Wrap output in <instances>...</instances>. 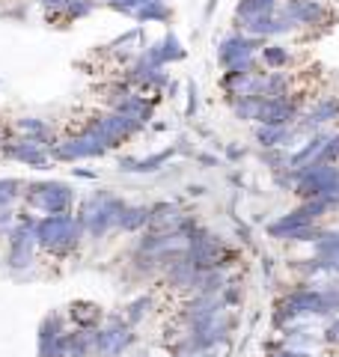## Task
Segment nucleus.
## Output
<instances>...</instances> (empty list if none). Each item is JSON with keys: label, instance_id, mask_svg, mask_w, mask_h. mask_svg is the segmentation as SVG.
I'll return each mask as SVG.
<instances>
[{"label": "nucleus", "instance_id": "f257e3e1", "mask_svg": "<svg viewBox=\"0 0 339 357\" xmlns=\"http://www.w3.org/2000/svg\"><path fill=\"white\" fill-rule=\"evenodd\" d=\"M93 337V357H126L137 345V333L126 316H107L105 325L89 331Z\"/></svg>", "mask_w": 339, "mask_h": 357}, {"label": "nucleus", "instance_id": "f03ea898", "mask_svg": "<svg viewBox=\"0 0 339 357\" xmlns=\"http://www.w3.org/2000/svg\"><path fill=\"white\" fill-rule=\"evenodd\" d=\"M81 220H75L72 215H48L36 220V244L48 253H69L81 238Z\"/></svg>", "mask_w": 339, "mask_h": 357}, {"label": "nucleus", "instance_id": "7ed1b4c3", "mask_svg": "<svg viewBox=\"0 0 339 357\" xmlns=\"http://www.w3.org/2000/svg\"><path fill=\"white\" fill-rule=\"evenodd\" d=\"M72 188L63 185V182H42V185H30L27 191V203L36 206L42 211H48V215H66L72 206Z\"/></svg>", "mask_w": 339, "mask_h": 357}, {"label": "nucleus", "instance_id": "20e7f679", "mask_svg": "<svg viewBox=\"0 0 339 357\" xmlns=\"http://www.w3.org/2000/svg\"><path fill=\"white\" fill-rule=\"evenodd\" d=\"M66 319L60 312H51V316L42 319L39 325V345L36 351L39 357H66Z\"/></svg>", "mask_w": 339, "mask_h": 357}, {"label": "nucleus", "instance_id": "39448f33", "mask_svg": "<svg viewBox=\"0 0 339 357\" xmlns=\"http://www.w3.org/2000/svg\"><path fill=\"white\" fill-rule=\"evenodd\" d=\"M105 143H101L96 134L81 131L77 137H69L54 146V158L60 161H77V158H96V155H105Z\"/></svg>", "mask_w": 339, "mask_h": 357}, {"label": "nucleus", "instance_id": "423d86ee", "mask_svg": "<svg viewBox=\"0 0 339 357\" xmlns=\"http://www.w3.org/2000/svg\"><path fill=\"white\" fill-rule=\"evenodd\" d=\"M253 51H256V39H247V36H232L220 45L218 57L226 69H235V66H241L247 60H253Z\"/></svg>", "mask_w": 339, "mask_h": 357}, {"label": "nucleus", "instance_id": "0eeeda50", "mask_svg": "<svg viewBox=\"0 0 339 357\" xmlns=\"http://www.w3.org/2000/svg\"><path fill=\"white\" fill-rule=\"evenodd\" d=\"M280 337L289 349H301V351H312L315 345H322V333H315L310 328V321H295V325L282 328Z\"/></svg>", "mask_w": 339, "mask_h": 357}, {"label": "nucleus", "instance_id": "6e6552de", "mask_svg": "<svg viewBox=\"0 0 339 357\" xmlns=\"http://www.w3.org/2000/svg\"><path fill=\"white\" fill-rule=\"evenodd\" d=\"M3 152H6V158L24 161V164H33V167H42L45 161H48V152H45V146H42V143H36V140H30V137H21L15 143H9Z\"/></svg>", "mask_w": 339, "mask_h": 357}, {"label": "nucleus", "instance_id": "1a4fd4ad", "mask_svg": "<svg viewBox=\"0 0 339 357\" xmlns=\"http://www.w3.org/2000/svg\"><path fill=\"white\" fill-rule=\"evenodd\" d=\"M69 319L75 328L81 331H96L101 328V321H105V312H101L98 304H89V301H75L69 307Z\"/></svg>", "mask_w": 339, "mask_h": 357}, {"label": "nucleus", "instance_id": "9d476101", "mask_svg": "<svg viewBox=\"0 0 339 357\" xmlns=\"http://www.w3.org/2000/svg\"><path fill=\"white\" fill-rule=\"evenodd\" d=\"M66 357H93V337H89V331H81V328L66 331Z\"/></svg>", "mask_w": 339, "mask_h": 357}, {"label": "nucleus", "instance_id": "9b49d317", "mask_svg": "<svg viewBox=\"0 0 339 357\" xmlns=\"http://www.w3.org/2000/svg\"><path fill=\"white\" fill-rule=\"evenodd\" d=\"M315 256L339 262V229H324V236L315 241Z\"/></svg>", "mask_w": 339, "mask_h": 357}, {"label": "nucleus", "instance_id": "f8f14e48", "mask_svg": "<svg viewBox=\"0 0 339 357\" xmlns=\"http://www.w3.org/2000/svg\"><path fill=\"white\" fill-rule=\"evenodd\" d=\"M152 220V211L149 208H122V215H119V220H116V227H122V229H140V227H146V223Z\"/></svg>", "mask_w": 339, "mask_h": 357}, {"label": "nucleus", "instance_id": "ddd939ff", "mask_svg": "<svg viewBox=\"0 0 339 357\" xmlns=\"http://www.w3.org/2000/svg\"><path fill=\"white\" fill-rule=\"evenodd\" d=\"M289 51L282 48V45H271V48H262V63H265V69L271 72H280V69H286L289 66Z\"/></svg>", "mask_w": 339, "mask_h": 357}, {"label": "nucleus", "instance_id": "4468645a", "mask_svg": "<svg viewBox=\"0 0 339 357\" xmlns=\"http://www.w3.org/2000/svg\"><path fill=\"white\" fill-rule=\"evenodd\" d=\"M149 304H152L149 298H137V301H131V304L126 307V312H122V316H126V321H128L131 328L137 325V321L146 316V312H149Z\"/></svg>", "mask_w": 339, "mask_h": 357}, {"label": "nucleus", "instance_id": "2eb2a0df", "mask_svg": "<svg viewBox=\"0 0 339 357\" xmlns=\"http://www.w3.org/2000/svg\"><path fill=\"white\" fill-rule=\"evenodd\" d=\"M322 342L324 345H339V316L327 319V325L322 331Z\"/></svg>", "mask_w": 339, "mask_h": 357}, {"label": "nucleus", "instance_id": "dca6fc26", "mask_svg": "<svg viewBox=\"0 0 339 357\" xmlns=\"http://www.w3.org/2000/svg\"><path fill=\"white\" fill-rule=\"evenodd\" d=\"M322 161H327V164H336L339 161V131L331 134V140H327V146L322 152Z\"/></svg>", "mask_w": 339, "mask_h": 357}, {"label": "nucleus", "instance_id": "f3484780", "mask_svg": "<svg viewBox=\"0 0 339 357\" xmlns=\"http://www.w3.org/2000/svg\"><path fill=\"white\" fill-rule=\"evenodd\" d=\"M274 357H315V354H312V351H301V349H289V345H282V349H280Z\"/></svg>", "mask_w": 339, "mask_h": 357}]
</instances>
